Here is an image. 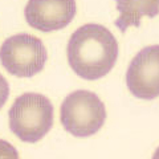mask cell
Here are the masks:
<instances>
[{"label": "cell", "instance_id": "6da1fadb", "mask_svg": "<svg viewBox=\"0 0 159 159\" xmlns=\"http://www.w3.org/2000/svg\"><path fill=\"white\" fill-rule=\"evenodd\" d=\"M118 43L106 27L85 24L69 39L68 62L78 77L99 80L114 68L118 58Z\"/></svg>", "mask_w": 159, "mask_h": 159}, {"label": "cell", "instance_id": "7a4b0ae2", "mask_svg": "<svg viewBox=\"0 0 159 159\" xmlns=\"http://www.w3.org/2000/svg\"><path fill=\"white\" fill-rule=\"evenodd\" d=\"M53 105L39 93H24L8 111L9 129L20 141L36 143L53 126Z\"/></svg>", "mask_w": 159, "mask_h": 159}, {"label": "cell", "instance_id": "3957f363", "mask_svg": "<svg viewBox=\"0 0 159 159\" xmlns=\"http://www.w3.org/2000/svg\"><path fill=\"white\" fill-rule=\"evenodd\" d=\"M60 121L72 135L86 138L101 130L106 121V109L96 93L76 90L64 99Z\"/></svg>", "mask_w": 159, "mask_h": 159}, {"label": "cell", "instance_id": "277c9868", "mask_svg": "<svg viewBox=\"0 0 159 159\" xmlns=\"http://www.w3.org/2000/svg\"><path fill=\"white\" fill-rule=\"evenodd\" d=\"M47 48L43 41L28 33L8 37L0 47V62L12 76L29 78L36 76L45 66Z\"/></svg>", "mask_w": 159, "mask_h": 159}, {"label": "cell", "instance_id": "5b68a950", "mask_svg": "<svg viewBox=\"0 0 159 159\" xmlns=\"http://www.w3.org/2000/svg\"><path fill=\"white\" fill-rule=\"evenodd\" d=\"M126 85L137 98L151 101L159 97V45L143 48L126 72Z\"/></svg>", "mask_w": 159, "mask_h": 159}, {"label": "cell", "instance_id": "8992f818", "mask_svg": "<svg viewBox=\"0 0 159 159\" xmlns=\"http://www.w3.org/2000/svg\"><path fill=\"white\" fill-rule=\"evenodd\" d=\"M76 11V0H28L24 15L29 27L40 32H53L68 27Z\"/></svg>", "mask_w": 159, "mask_h": 159}, {"label": "cell", "instance_id": "52a82bcc", "mask_svg": "<svg viewBox=\"0 0 159 159\" xmlns=\"http://www.w3.org/2000/svg\"><path fill=\"white\" fill-rule=\"evenodd\" d=\"M119 17L114 21L122 33L129 27H141L143 16L155 17L159 15V0H116Z\"/></svg>", "mask_w": 159, "mask_h": 159}, {"label": "cell", "instance_id": "ba28073f", "mask_svg": "<svg viewBox=\"0 0 159 159\" xmlns=\"http://www.w3.org/2000/svg\"><path fill=\"white\" fill-rule=\"evenodd\" d=\"M0 158H19V154L8 142L0 141Z\"/></svg>", "mask_w": 159, "mask_h": 159}, {"label": "cell", "instance_id": "9c48e42d", "mask_svg": "<svg viewBox=\"0 0 159 159\" xmlns=\"http://www.w3.org/2000/svg\"><path fill=\"white\" fill-rule=\"evenodd\" d=\"M8 97H9V85H8V81L3 77V74H0V109L6 105Z\"/></svg>", "mask_w": 159, "mask_h": 159}, {"label": "cell", "instance_id": "30bf717a", "mask_svg": "<svg viewBox=\"0 0 159 159\" xmlns=\"http://www.w3.org/2000/svg\"><path fill=\"white\" fill-rule=\"evenodd\" d=\"M152 158H155V159H159V147H158V150L155 151V154L152 155Z\"/></svg>", "mask_w": 159, "mask_h": 159}]
</instances>
